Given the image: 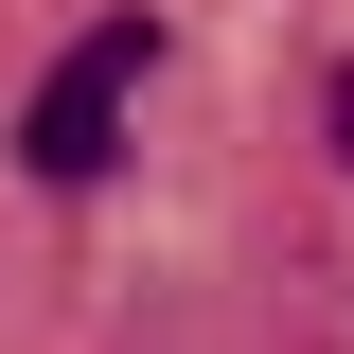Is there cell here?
<instances>
[{"mask_svg": "<svg viewBox=\"0 0 354 354\" xmlns=\"http://www.w3.org/2000/svg\"><path fill=\"white\" fill-rule=\"evenodd\" d=\"M337 160H354V71H337Z\"/></svg>", "mask_w": 354, "mask_h": 354, "instance_id": "cell-2", "label": "cell"}, {"mask_svg": "<svg viewBox=\"0 0 354 354\" xmlns=\"http://www.w3.org/2000/svg\"><path fill=\"white\" fill-rule=\"evenodd\" d=\"M142 71H160V18H88L71 53L36 71V106H18V177H53V195H88V177L124 160V106H142Z\"/></svg>", "mask_w": 354, "mask_h": 354, "instance_id": "cell-1", "label": "cell"}]
</instances>
